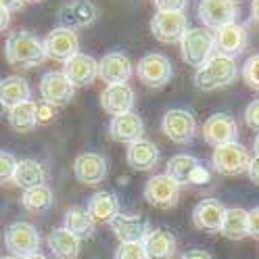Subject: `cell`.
<instances>
[{
  "instance_id": "obj_27",
  "label": "cell",
  "mask_w": 259,
  "mask_h": 259,
  "mask_svg": "<svg viewBox=\"0 0 259 259\" xmlns=\"http://www.w3.org/2000/svg\"><path fill=\"white\" fill-rule=\"evenodd\" d=\"M13 182L23 190L42 186L46 182V169L36 159H21L17 161V167H15Z\"/></svg>"
},
{
  "instance_id": "obj_30",
  "label": "cell",
  "mask_w": 259,
  "mask_h": 259,
  "mask_svg": "<svg viewBox=\"0 0 259 259\" xmlns=\"http://www.w3.org/2000/svg\"><path fill=\"white\" fill-rule=\"evenodd\" d=\"M201 165V161L192 155H176L167 161V171L165 176L171 178V180L182 186V184H190V178H192V171Z\"/></svg>"
},
{
  "instance_id": "obj_23",
  "label": "cell",
  "mask_w": 259,
  "mask_h": 259,
  "mask_svg": "<svg viewBox=\"0 0 259 259\" xmlns=\"http://www.w3.org/2000/svg\"><path fill=\"white\" fill-rule=\"evenodd\" d=\"M125 159H127V165L132 169L151 171L157 165V161H159V149L155 147V142L140 138V140H136L132 144H127Z\"/></svg>"
},
{
  "instance_id": "obj_52",
  "label": "cell",
  "mask_w": 259,
  "mask_h": 259,
  "mask_svg": "<svg viewBox=\"0 0 259 259\" xmlns=\"http://www.w3.org/2000/svg\"><path fill=\"white\" fill-rule=\"evenodd\" d=\"M232 3H234V0H232Z\"/></svg>"
},
{
  "instance_id": "obj_25",
  "label": "cell",
  "mask_w": 259,
  "mask_h": 259,
  "mask_svg": "<svg viewBox=\"0 0 259 259\" xmlns=\"http://www.w3.org/2000/svg\"><path fill=\"white\" fill-rule=\"evenodd\" d=\"M27 101H31V88L23 77L11 75V77L0 79V103H3L7 111Z\"/></svg>"
},
{
  "instance_id": "obj_21",
  "label": "cell",
  "mask_w": 259,
  "mask_h": 259,
  "mask_svg": "<svg viewBox=\"0 0 259 259\" xmlns=\"http://www.w3.org/2000/svg\"><path fill=\"white\" fill-rule=\"evenodd\" d=\"M224 215H226V207L215 201V199H203L192 211V224L197 226L199 230H205V232H220L222 228V222H224Z\"/></svg>"
},
{
  "instance_id": "obj_47",
  "label": "cell",
  "mask_w": 259,
  "mask_h": 259,
  "mask_svg": "<svg viewBox=\"0 0 259 259\" xmlns=\"http://www.w3.org/2000/svg\"><path fill=\"white\" fill-rule=\"evenodd\" d=\"M23 259H48V257H44L42 253H34V255H29V257H23Z\"/></svg>"
},
{
  "instance_id": "obj_7",
  "label": "cell",
  "mask_w": 259,
  "mask_h": 259,
  "mask_svg": "<svg viewBox=\"0 0 259 259\" xmlns=\"http://www.w3.org/2000/svg\"><path fill=\"white\" fill-rule=\"evenodd\" d=\"M161 130L171 142L188 144L197 134V121L186 109H169L161 119Z\"/></svg>"
},
{
  "instance_id": "obj_39",
  "label": "cell",
  "mask_w": 259,
  "mask_h": 259,
  "mask_svg": "<svg viewBox=\"0 0 259 259\" xmlns=\"http://www.w3.org/2000/svg\"><path fill=\"white\" fill-rule=\"evenodd\" d=\"M245 121L251 130H255V132L259 134V99L249 103V107L245 109Z\"/></svg>"
},
{
  "instance_id": "obj_11",
  "label": "cell",
  "mask_w": 259,
  "mask_h": 259,
  "mask_svg": "<svg viewBox=\"0 0 259 259\" xmlns=\"http://www.w3.org/2000/svg\"><path fill=\"white\" fill-rule=\"evenodd\" d=\"M186 29H188V19L184 13H157L151 19L153 36L163 44L180 42L182 36L186 34Z\"/></svg>"
},
{
  "instance_id": "obj_33",
  "label": "cell",
  "mask_w": 259,
  "mask_h": 259,
  "mask_svg": "<svg viewBox=\"0 0 259 259\" xmlns=\"http://www.w3.org/2000/svg\"><path fill=\"white\" fill-rule=\"evenodd\" d=\"M9 123L15 132H31L38 123H36V103L27 101L17 107L9 109Z\"/></svg>"
},
{
  "instance_id": "obj_48",
  "label": "cell",
  "mask_w": 259,
  "mask_h": 259,
  "mask_svg": "<svg viewBox=\"0 0 259 259\" xmlns=\"http://www.w3.org/2000/svg\"><path fill=\"white\" fill-rule=\"evenodd\" d=\"M255 157H259V134L255 136Z\"/></svg>"
},
{
  "instance_id": "obj_22",
  "label": "cell",
  "mask_w": 259,
  "mask_h": 259,
  "mask_svg": "<svg viewBox=\"0 0 259 259\" xmlns=\"http://www.w3.org/2000/svg\"><path fill=\"white\" fill-rule=\"evenodd\" d=\"M109 134L113 140H117V142H127V144H132L136 140L142 138L144 134V123L142 119L136 115L134 111H130V113H123V115H115L111 119L109 123Z\"/></svg>"
},
{
  "instance_id": "obj_44",
  "label": "cell",
  "mask_w": 259,
  "mask_h": 259,
  "mask_svg": "<svg viewBox=\"0 0 259 259\" xmlns=\"http://www.w3.org/2000/svg\"><path fill=\"white\" fill-rule=\"evenodd\" d=\"M11 23V11H7L3 5H0V31H5Z\"/></svg>"
},
{
  "instance_id": "obj_32",
  "label": "cell",
  "mask_w": 259,
  "mask_h": 259,
  "mask_svg": "<svg viewBox=\"0 0 259 259\" xmlns=\"http://www.w3.org/2000/svg\"><path fill=\"white\" fill-rule=\"evenodd\" d=\"M63 228L82 240V238L92 236V232H94V222H92V218L88 215L86 209L73 207V209H69V211L65 213V226H63Z\"/></svg>"
},
{
  "instance_id": "obj_35",
  "label": "cell",
  "mask_w": 259,
  "mask_h": 259,
  "mask_svg": "<svg viewBox=\"0 0 259 259\" xmlns=\"http://www.w3.org/2000/svg\"><path fill=\"white\" fill-rule=\"evenodd\" d=\"M115 259H147L142 242H119L115 249Z\"/></svg>"
},
{
  "instance_id": "obj_40",
  "label": "cell",
  "mask_w": 259,
  "mask_h": 259,
  "mask_svg": "<svg viewBox=\"0 0 259 259\" xmlns=\"http://www.w3.org/2000/svg\"><path fill=\"white\" fill-rule=\"evenodd\" d=\"M209 178H211V174H209V169H207V167H203V165H199L197 169L192 171L190 184H194V186H203V184H207V182H209Z\"/></svg>"
},
{
  "instance_id": "obj_2",
  "label": "cell",
  "mask_w": 259,
  "mask_h": 259,
  "mask_svg": "<svg viewBox=\"0 0 259 259\" xmlns=\"http://www.w3.org/2000/svg\"><path fill=\"white\" fill-rule=\"evenodd\" d=\"M236 75H238V67H236L234 59L213 55L194 73V86L203 92H211L218 88L230 86L236 79Z\"/></svg>"
},
{
  "instance_id": "obj_28",
  "label": "cell",
  "mask_w": 259,
  "mask_h": 259,
  "mask_svg": "<svg viewBox=\"0 0 259 259\" xmlns=\"http://www.w3.org/2000/svg\"><path fill=\"white\" fill-rule=\"evenodd\" d=\"M48 249L55 255V259H75L79 255V240L65 228H55L46 238Z\"/></svg>"
},
{
  "instance_id": "obj_17",
  "label": "cell",
  "mask_w": 259,
  "mask_h": 259,
  "mask_svg": "<svg viewBox=\"0 0 259 259\" xmlns=\"http://www.w3.org/2000/svg\"><path fill=\"white\" fill-rule=\"evenodd\" d=\"M73 176L86 186H96L107 178V161L99 153H82L73 161Z\"/></svg>"
},
{
  "instance_id": "obj_29",
  "label": "cell",
  "mask_w": 259,
  "mask_h": 259,
  "mask_svg": "<svg viewBox=\"0 0 259 259\" xmlns=\"http://www.w3.org/2000/svg\"><path fill=\"white\" fill-rule=\"evenodd\" d=\"M220 234L230 240H242L245 236H249V211L247 209H242V207L226 209Z\"/></svg>"
},
{
  "instance_id": "obj_19",
  "label": "cell",
  "mask_w": 259,
  "mask_h": 259,
  "mask_svg": "<svg viewBox=\"0 0 259 259\" xmlns=\"http://www.w3.org/2000/svg\"><path fill=\"white\" fill-rule=\"evenodd\" d=\"M113 234L119 242H142V238L147 236L149 228V222L144 220L142 215L136 213H117L109 222Z\"/></svg>"
},
{
  "instance_id": "obj_13",
  "label": "cell",
  "mask_w": 259,
  "mask_h": 259,
  "mask_svg": "<svg viewBox=\"0 0 259 259\" xmlns=\"http://www.w3.org/2000/svg\"><path fill=\"white\" fill-rule=\"evenodd\" d=\"M199 19L205 27L220 29L224 25H230L236 19V5L232 0H201L199 3Z\"/></svg>"
},
{
  "instance_id": "obj_26",
  "label": "cell",
  "mask_w": 259,
  "mask_h": 259,
  "mask_svg": "<svg viewBox=\"0 0 259 259\" xmlns=\"http://www.w3.org/2000/svg\"><path fill=\"white\" fill-rule=\"evenodd\" d=\"M88 215L92 218V222H111L119 213V199L113 192L107 190H99L94 192L90 201H88Z\"/></svg>"
},
{
  "instance_id": "obj_42",
  "label": "cell",
  "mask_w": 259,
  "mask_h": 259,
  "mask_svg": "<svg viewBox=\"0 0 259 259\" xmlns=\"http://www.w3.org/2000/svg\"><path fill=\"white\" fill-rule=\"evenodd\" d=\"M247 174H249V180H251L253 184L259 186V157H253V159H251Z\"/></svg>"
},
{
  "instance_id": "obj_50",
  "label": "cell",
  "mask_w": 259,
  "mask_h": 259,
  "mask_svg": "<svg viewBox=\"0 0 259 259\" xmlns=\"http://www.w3.org/2000/svg\"><path fill=\"white\" fill-rule=\"evenodd\" d=\"M25 3H31V5H36V3H42V0H25Z\"/></svg>"
},
{
  "instance_id": "obj_37",
  "label": "cell",
  "mask_w": 259,
  "mask_h": 259,
  "mask_svg": "<svg viewBox=\"0 0 259 259\" xmlns=\"http://www.w3.org/2000/svg\"><path fill=\"white\" fill-rule=\"evenodd\" d=\"M57 117V107L48 105L44 101L36 103V123L38 125H46V123H53Z\"/></svg>"
},
{
  "instance_id": "obj_34",
  "label": "cell",
  "mask_w": 259,
  "mask_h": 259,
  "mask_svg": "<svg viewBox=\"0 0 259 259\" xmlns=\"http://www.w3.org/2000/svg\"><path fill=\"white\" fill-rule=\"evenodd\" d=\"M242 79H245V84L249 88L259 92V53L249 57L245 65H242Z\"/></svg>"
},
{
  "instance_id": "obj_14",
  "label": "cell",
  "mask_w": 259,
  "mask_h": 259,
  "mask_svg": "<svg viewBox=\"0 0 259 259\" xmlns=\"http://www.w3.org/2000/svg\"><path fill=\"white\" fill-rule=\"evenodd\" d=\"M203 138L211 147H222V144L236 142L238 138V125L232 115L226 113H215L203 123Z\"/></svg>"
},
{
  "instance_id": "obj_24",
  "label": "cell",
  "mask_w": 259,
  "mask_h": 259,
  "mask_svg": "<svg viewBox=\"0 0 259 259\" xmlns=\"http://www.w3.org/2000/svg\"><path fill=\"white\" fill-rule=\"evenodd\" d=\"M142 247L147 251V259H171L176 253V238L163 228H155L142 238Z\"/></svg>"
},
{
  "instance_id": "obj_18",
  "label": "cell",
  "mask_w": 259,
  "mask_h": 259,
  "mask_svg": "<svg viewBox=\"0 0 259 259\" xmlns=\"http://www.w3.org/2000/svg\"><path fill=\"white\" fill-rule=\"evenodd\" d=\"M99 17V9L94 7L90 0H71L61 11H59V21L61 27L67 29H77V27H88Z\"/></svg>"
},
{
  "instance_id": "obj_1",
  "label": "cell",
  "mask_w": 259,
  "mask_h": 259,
  "mask_svg": "<svg viewBox=\"0 0 259 259\" xmlns=\"http://www.w3.org/2000/svg\"><path fill=\"white\" fill-rule=\"evenodd\" d=\"M5 55L7 61L11 65H17V67H36L46 59L42 40H38L34 34L23 29L9 34L5 44Z\"/></svg>"
},
{
  "instance_id": "obj_49",
  "label": "cell",
  "mask_w": 259,
  "mask_h": 259,
  "mask_svg": "<svg viewBox=\"0 0 259 259\" xmlns=\"http://www.w3.org/2000/svg\"><path fill=\"white\" fill-rule=\"evenodd\" d=\"M5 111H7V109L3 107V103H0V117H3V115H5Z\"/></svg>"
},
{
  "instance_id": "obj_16",
  "label": "cell",
  "mask_w": 259,
  "mask_h": 259,
  "mask_svg": "<svg viewBox=\"0 0 259 259\" xmlns=\"http://www.w3.org/2000/svg\"><path fill=\"white\" fill-rule=\"evenodd\" d=\"M63 73L71 82L73 88L88 86V84L94 82L96 77H99V61H96L94 57H90V55L77 53L69 61H65Z\"/></svg>"
},
{
  "instance_id": "obj_6",
  "label": "cell",
  "mask_w": 259,
  "mask_h": 259,
  "mask_svg": "<svg viewBox=\"0 0 259 259\" xmlns=\"http://www.w3.org/2000/svg\"><path fill=\"white\" fill-rule=\"evenodd\" d=\"M136 73H138V79L147 88H163L167 82H171L174 67L165 55L151 53L138 61Z\"/></svg>"
},
{
  "instance_id": "obj_15",
  "label": "cell",
  "mask_w": 259,
  "mask_h": 259,
  "mask_svg": "<svg viewBox=\"0 0 259 259\" xmlns=\"http://www.w3.org/2000/svg\"><path fill=\"white\" fill-rule=\"evenodd\" d=\"M213 46H215L218 55L234 59L247 48V29L236 21L230 25H224V27L215 29Z\"/></svg>"
},
{
  "instance_id": "obj_5",
  "label": "cell",
  "mask_w": 259,
  "mask_h": 259,
  "mask_svg": "<svg viewBox=\"0 0 259 259\" xmlns=\"http://www.w3.org/2000/svg\"><path fill=\"white\" fill-rule=\"evenodd\" d=\"M40 242H42L40 232L27 222H15V224L9 226L7 232H5L7 249L11 251L13 257H19V259L38 253Z\"/></svg>"
},
{
  "instance_id": "obj_43",
  "label": "cell",
  "mask_w": 259,
  "mask_h": 259,
  "mask_svg": "<svg viewBox=\"0 0 259 259\" xmlns=\"http://www.w3.org/2000/svg\"><path fill=\"white\" fill-rule=\"evenodd\" d=\"M180 259H213V257L209 255L207 251H203V249H190V251H186Z\"/></svg>"
},
{
  "instance_id": "obj_51",
  "label": "cell",
  "mask_w": 259,
  "mask_h": 259,
  "mask_svg": "<svg viewBox=\"0 0 259 259\" xmlns=\"http://www.w3.org/2000/svg\"><path fill=\"white\" fill-rule=\"evenodd\" d=\"M0 259H19V257H13V255H9V257H0Z\"/></svg>"
},
{
  "instance_id": "obj_20",
  "label": "cell",
  "mask_w": 259,
  "mask_h": 259,
  "mask_svg": "<svg viewBox=\"0 0 259 259\" xmlns=\"http://www.w3.org/2000/svg\"><path fill=\"white\" fill-rule=\"evenodd\" d=\"M134 88L130 84H113L107 86L101 94V107L111 113L113 117L115 115H123V113H130L134 107Z\"/></svg>"
},
{
  "instance_id": "obj_3",
  "label": "cell",
  "mask_w": 259,
  "mask_h": 259,
  "mask_svg": "<svg viewBox=\"0 0 259 259\" xmlns=\"http://www.w3.org/2000/svg\"><path fill=\"white\" fill-rule=\"evenodd\" d=\"M180 51H182L184 63L199 69L201 65H205L213 57V51H215L213 36L205 27H190L180 40Z\"/></svg>"
},
{
  "instance_id": "obj_31",
  "label": "cell",
  "mask_w": 259,
  "mask_h": 259,
  "mask_svg": "<svg viewBox=\"0 0 259 259\" xmlns=\"http://www.w3.org/2000/svg\"><path fill=\"white\" fill-rule=\"evenodd\" d=\"M21 203L31 213H46V211H51L55 205V194L46 184H42V186L25 190L21 197Z\"/></svg>"
},
{
  "instance_id": "obj_12",
  "label": "cell",
  "mask_w": 259,
  "mask_h": 259,
  "mask_svg": "<svg viewBox=\"0 0 259 259\" xmlns=\"http://www.w3.org/2000/svg\"><path fill=\"white\" fill-rule=\"evenodd\" d=\"M132 75H134V63L123 53H107L99 61V77L107 86L127 84Z\"/></svg>"
},
{
  "instance_id": "obj_10",
  "label": "cell",
  "mask_w": 259,
  "mask_h": 259,
  "mask_svg": "<svg viewBox=\"0 0 259 259\" xmlns=\"http://www.w3.org/2000/svg\"><path fill=\"white\" fill-rule=\"evenodd\" d=\"M75 88L71 82L65 77L63 71H48L40 79V96L42 101L53 105V107H65L73 99Z\"/></svg>"
},
{
  "instance_id": "obj_9",
  "label": "cell",
  "mask_w": 259,
  "mask_h": 259,
  "mask_svg": "<svg viewBox=\"0 0 259 259\" xmlns=\"http://www.w3.org/2000/svg\"><path fill=\"white\" fill-rule=\"evenodd\" d=\"M144 199L157 209H171L178 205V199H180V186L165 174L153 176L144 184Z\"/></svg>"
},
{
  "instance_id": "obj_4",
  "label": "cell",
  "mask_w": 259,
  "mask_h": 259,
  "mask_svg": "<svg viewBox=\"0 0 259 259\" xmlns=\"http://www.w3.org/2000/svg\"><path fill=\"white\" fill-rule=\"evenodd\" d=\"M211 163H213V169L222 176H240L249 169L251 155L236 140V142H228V144H222V147H215V151L211 155Z\"/></svg>"
},
{
  "instance_id": "obj_41",
  "label": "cell",
  "mask_w": 259,
  "mask_h": 259,
  "mask_svg": "<svg viewBox=\"0 0 259 259\" xmlns=\"http://www.w3.org/2000/svg\"><path fill=\"white\" fill-rule=\"evenodd\" d=\"M249 236L259 238V207L249 211Z\"/></svg>"
},
{
  "instance_id": "obj_36",
  "label": "cell",
  "mask_w": 259,
  "mask_h": 259,
  "mask_svg": "<svg viewBox=\"0 0 259 259\" xmlns=\"http://www.w3.org/2000/svg\"><path fill=\"white\" fill-rule=\"evenodd\" d=\"M15 167H17V159H15V155L7 153V151H0V184L13 182Z\"/></svg>"
},
{
  "instance_id": "obj_38",
  "label": "cell",
  "mask_w": 259,
  "mask_h": 259,
  "mask_svg": "<svg viewBox=\"0 0 259 259\" xmlns=\"http://www.w3.org/2000/svg\"><path fill=\"white\" fill-rule=\"evenodd\" d=\"M157 13H184L188 0H153Z\"/></svg>"
},
{
  "instance_id": "obj_45",
  "label": "cell",
  "mask_w": 259,
  "mask_h": 259,
  "mask_svg": "<svg viewBox=\"0 0 259 259\" xmlns=\"http://www.w3.org/2000/svg\"><path fill=\"white\" fill-rule=\"evenodd\" d=\"M25 0H0V5H3L7 11H19L23 7Z\"/></svg>"
},
{
  "instance_id": "obj_8",
  "label": "cell",
  "mask_w": 259,
  "mask_h": 259,
  "mask_svg": "<svg viewBox=\"0 0 259 259\" xmlns=\"http://www.w3.org/2000/svg\"><path fill=\"white\" fill-rule=\"evenodd\" d=\"M44 55L55 61H69L79 53V38L73 29L67 27H57L42 40Z\"/></svg>"
},
{
  "instance_id": "obj_46",
  "label": "cell",
  "mask_w": 259,
  "mask_h": 259,
  "mask_svg": "<svg viewBox=\"0 0 259 259\" xmlns=\"http://www.w3.org/2000/svg\"><path fill=\"white\" fill-rule=\"evenodd\" d=\"M251 15H253V21L259 23V0H253L251 3Z\"/></svg>"
}]
</instances>
